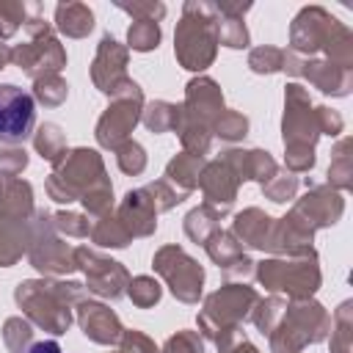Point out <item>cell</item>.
Listing matches in <instances>:
<instances>
[{"mask_svg": "<svg viewBox=\"0 0 353 353\" xmlns=\"http://www.w3.org/2000/svg\"><path fill=\"white\" fill-rule=\"evenodd\" d=\"M50 199L58 204L83 201L85 215L102 218L113 212V185L105 174V163L99 152L77 146L66 149V154L52 163V174L44 182Z\"/></svg>", "mask_w": 353, "mask_h": 353, "instance_id": "cell-1", "label": "cell"}, {"mask_svg": "<svg viewBox=\"0 0 353 353\" xmlns=\"http://www.w3.org/2000/svg\"><path fill=\"white\" fill-rule=\"evenodd\" d=\"M290 52L301 58L323 52L325 61L353 69V33L323 6H306L290 25Z\"/></svg>", "mask_w": 353, "mask_h": 353, "instance_id": "cell-2", "label": "cell"}, {"mask_svg": "<svg viewBox=\"0 0 353 353\" xmlns=\"http://www.w3.org/2000/svg\"><path fill=\"white\" fill-rule=\"evenodd\" d=\"M83 298L85 287L66 279H28L14 290V301L28 314V320L55 336L69 331L74 320L72 306H77Z\"/></svg>", "mask_w": 353, "mask_h": 353, "instance_id": "cell-3", "label": "cell"}, {"mask_svg": "<svg viewBox=\"0 0 353 353\" xmlns=\"http://www.w3.org/2000/svg\"><path fill=\"white\" fill-rule=\"evenodd\" d=\"M281 138H284V168L295 176L312 171L320 127H317V110L309 99V91L301 83H290L284 88Z\"/></svg>", "mask_w": 353, "mask_h": 353, "instance_id": "cell-4", "label": "cell"}, {"mask_svg": "<svg viewBox=\"0 0 353 353\" xmlns=\"http://www.w3.org/2000/svg\"><path fill=\"white\" fill-rule=\"evenodd\" d=\"M174 55L179 66L204 72L218 55V14L212 3L188 0L174 33Z\"/></svg>", "mask_w": 353, "mask_h": 353, "instance_id": "cell-5", "label": "cell"}, {"mask_svg": "<svg viewBox=\"0 0 353 353\" xmlns=\"http://www.w3.org/2000/svg\"><path fill=\"white\" fill-rule=\"evenodd\" d=\"M259 292L248 284H223L212 295L204 298V309L199 312V334L223 347L226 342L243 336V323L251 317Z\"/></svg>", "mask_w": 353, "mask_h": 353, "instance_id": "cell-6", "label": "cell"}, {"mask_svg": "<svg viewBox=\"0 0 353 353\" xmlns=\"http://www.w3.org/2000/svg\"><path fill=\"white\" fill-rule=\"evenodd\" d=\"M254 276L259 279V284L279 295L284 292L290 301H303L312 298L320 290V265H317V251L306 248L301 254H287V256H270L262 259L254 268Z\"/></svg>", "mask_w": 353, "mask_h": 353, "instance_id": "cell-7", "label": "cell"}, {"mask_svg": "<svg viewBox=\"0 0 353 353\" xmlns=\"http://www.w3.org/2000/svg\"><path fill=\"white\" fill-rule=\"evenodd\" d=\"M22 28L28 33V41L11 47V63L19 66L33 80L44 74H61V69L66 66V50L55 39L52 25L44 22L41 3H30V14Z\"/></svg>", "mask_w": 353, "mask_h": 353, "instance_id": "cell-8", "label": "cell"}, {"mask_svg": "<svg viewBox=\"0 0 353 353\" xmlns=\"http://www.w3.org/2000/svg\"><path fill=\"white\" fill-rule=\"evenodd\" d=\"M331 314L323 303L303 298V301H287V309L279 320V325L268 334L270 353H301L306 345H317L328 336Z\"/></svg>", "mask_w": 353, "mask_h": 353, "instance_id": "cell-9", "label": "cell"}, {"mask_svg": "<svg viewBox=\"0 0 353 353\" xmlns=\"http://www.w3.org/2000/svg\"><path fill=\"white\" fill-rule=\"evenodd\" d=\"M28 259L39 273H44L50 279H58V276L77 270L74 248L69 243H63V237L58 234V229L52 223V212H47V210H36L30 218Z\"/></svg>", "mask_w": 353, "mask_h": 353, "instance_id": "cell-10", "label": "cell"}, {"mask_svg": "<svg viewBox=\"0 0 353 353\" xmlns=\"http://www.w3.org/2000/svg\"><path fill=\"white\" fill-rule=\"evenodd\" d=\"M143 91L141 85L130 77L113 97H110V105L105 108V113L99 116L97 121V143L102 149H116L121 146L124 141H130V132L135 130V124L141 121V113H143Z\"/></svg>", "mask_w": 353, "mask_h": 353, "instance_id": "cell-11", "label": "cell"}, {"mask_svg": "<svg viewBox=\"0 0 353 353\" xmlns=\"http://www.w3.org/2000/svg\"><path fill=\"white\" fill-rule=\"evenodd\" d=\"M306 193L292 204V210L284 215V221L290 226H295L301 234L312 237L314 240V232L317 229H325V226H334L342 212H345V199L339 190L328 188V185H314V182H306Z\"/></svg>", "mask_w": 353, "mask_h": 353, "instance_id": "cell-12", "label": "cell"}, {"mask_svg": "<svg viewBox=\"0 0 353 353\" xmlns=\"http://www.w3.org/2000/svg\"><path fill=\"white\" fill-rule=\"evenodd\" d=\"M154 273L168 284L171 295L182 303H199L204 287V268L182 248V245H163L154 251Z\"/></svg>", "mask_w": 353, "mask_h": 353, "instance_id": "cell-13", "label": "cell"}, {"mask_svg": "<svg viewBox=\"0 0 353 353\" xmlns=\"http://www.w3.org/2000/svg\"><path fill=\"white\" fill-rule=\"evenodd\" d=\"M74 265L83 270L85 276V290L99 295V298H121L127 292L130 284V273L121 262L88 248V245H77L74 248Z\"/></svg>", "mask_w": 353, "mask_h": 353, "instance_id": "cell-14", "label": "cell"}, {"mask_svg": "<svg viewBox=\"0 0 353 353\" xmlns=\"http://www.w3.org/2000/svg\"><path fill=\"white\" fill-rule=\"evenodd\" d=\"M281 72H287L290 77H303L312 88H317L320 94H331V97H347L353 88V69L336 66L325 58H301L284 50Z\"/></svg>", "mask_w": 353, "mask_h": 353, "instance_id": "cell-15", "label": "cell"}, {"mask_svg": "<svg viewBox=\"0 0 353 353\" xmlns=\"http://www.w3.org/2000/svg\"><path fill=\"white\" fill-rule=\"evenodd\" d=\"M36 127V99L30 91L3 83L0 85V141L17 146L33 135Z\"/></svg>", "mask_w": 353, "mask_h": 353, "instance_id": "cell-16", "label": "cell"}, {"mask_svg": "<svg viewBox=\"0 0 353 353\" xmlns=\"http://www.w3.org/2000/svg\"><path fill=\"white\" fill-rule=\"evenodd\" d=\"M91 80L108 97H113L130 80V74H127V47L119 44L110 33H105L99 39V47H97V55H94V63H91Z\"/></svg>", "mask_w": 353, "mask_h": 353, "instance_id": "cell-17", "label": "cell"}, {"mask_svg": "<svg viewBox=\"0 0 353 353\" xmlns=\"http://www.w3.org/2000/svg\"><path fill=\"white\" fill-rule=\"evenodd\" d=\"M199 188L204 193V204H210L215 212L226 215L237 199V176L229 171V165L218 157V160H207L201 176H199Z\"/></svg>", "mask_w": 353, "mask_h": 353, "instance_id": "cell-18", "label": "cell"}, {"mask_svg": "<svg viewBox=\"0 0 353 353\" xmlns=\"http://www.w3.org/2000/svg\"><path fill=\"white\" fill-rule=\"evenodd\" d=\"M74 312H77V323H80L83 334L91 342H97V345H116L121 339L124 325H121L119 314L110 306H105L99 301H85L83 298Z\"/></svg>", "mask_w": 353, "mask_h": 353, "instance_id": "cell-19", "label": "cell"}, {"mask_svg": "<svg viewBox=\"0 0 353 353\" xmlns=\"http://www.w3.org/2000/svg\"><path fill=\"white\" fill-rule=\"evenodd\" d=\"M182 110H185L190 119H196V121H201V124H207V127L212 130V121L223 113V94H221V85H218L212 77H207V74L193 77V80L185 85Z\"/></svg>", "mask_w": 353, "mask_h": 353, "instance_id": "cell-20", "label": "cell"}, {"mask_svg": "<svg viewBox=\"0 0 353 353\" xmlns=\"http://www.w3.org/2000/svg\"><path fill=\"white\" fill-rule=\"evenodd\" d=\"M116 218L121 221V226L127 229V234L132 240L135 237H149L157 229V210L149 201L143 188H135V190L124 193V199L116 207Z\"/></svg>", "mask_w": 353, "mask_h": 353, "instance_id": "cell-21", "label": "cell"}, {"mask_svg": "<svg viewBox=\"0 0 353 353\" xmlns=\"http://www.w3.org/2000/svg\"><path fill=\"white\" fill-rule=\"evenodd\" d=\"M221 160L229 165V171L237 176L240 185L248 179L265 185L279 171V163L265 149H226L221 152Z\"/></svg>", "mask_w": 353, "mask_h": 353, "instance_id": "cell-22", "label": "cell"}, {"mask_svg": "<svg viewBox=\"0 0 353 353\" xmlns=\"http://www.w3.org/2000/svg\"><path fill=\"white\" fill-rule=\"evenodd\" d=\"M273 229H276V218H270L259 207H248V210H243V212L234 215L229 232L237 237L240 245L270 251V245H273Z\"/></svg>", "mask_w": 353, "mask_h": 353, "instance_id": "cell-23", "label": "cell"}, {"mask_svg": "<svg viewBox=\"0 0 353 353\" xmlns=\"http://www.w3.org/2000/svg\"><path fill=\"white\" fill-rule=\"evenodd\" d=\"M30 240V218H17L0 212V265L11 268L28 254Z\"/></svg>", "mask_w": 353, "mask_h": 353, "instance_id": "cell-24", "label": "cell"}, {"mask_svg": "<svg viewBox=\"0 0 353 353\" xmlns=\"http://www.w3.org/2000/svg\"><path fill=\"white\" fill-rule=\"evenodd\" d=\"M207 165V157H199V154H188V152H179L168 160L165 165V182L174 185L179 193H190L199 188V176Z\"/></svg>", "mask_w": 353, "mask_h": 353, "instance_id": "cell-25", "label": "cell"}, {"mask_svg": "<svg viewBox=\"0 0 353 353\" xmlns=\"http://www.w3.org/2000/svg\"><path fill=\"white\" fill-rule=\"evenodd\" d=\"M55 28L69 39H85L94 30V11L85 3H58Z\"/></svg>", "mask_w": 353, "mask_h": 353, "instance_id": "cell-26", "label": "cell"}, {"mask_svg": "<svg viewBox=\"0 0 353 353\" xmlns=\"http://www.w3.org/2000/svg\"><path fill=\"white\" fill-rule=\"evenodd\" d=\"M0 212L17 215V218H33L36 207H33V188H30V182H25L19 176L3 179V188H0Z\"/></svg>", "mask_w": 353, "mask_h": 353, "instance_id": "cell-27", "label": "cell"}, {"mask_svg": "<svg viewBox=\"0 0 353 353\" xmlns=\"http://www.w3.org/2000/svg\"><path fill=\"white\" fill-rule=\"evenodd\" d=\"M174 132L179 135L182 149H185L188 154H199V157H204L207 149H210V143H212V130H210L207 124L190 119V116L182 110V105H179V124H176Z\"/></svg>", "mask_w": 353, "mask_h": 353, "instance_id": "cell-28", "label": "cell"}, {"mask_svg": "<svg viewBox=\"0 0 353 353\" xmlns=\"http://www.w3.org/2000/svg\"><path fill=\"white\" fill-rule=\"evenodd\" d=\"M350 149H353V141L345 135V138L334 146V152H331L328 188H334V190H339V193L353 188V154H350Z\"/></svg>", "mask_w": 353, "mask_h": 353, "instance_id": "cell-29", "label": "cell"}, {"mask_svg": "<svg viewBox=\"0 0 353 353\" xmlns=\"http://www.w3.org/2000/svg\"><path fill=\"white\" fill-rule=\"evenodd\" d=\"M88 237L99 248H127L132 243V237L127 234V229L121 226V221L116 218V212H108L102 218H94Z\"/></svg>", "mask_w": 353, "mask_h": 353, "instance_id": "cell-30", "label": "cell"}, {"mask_svg": "<svg viewBox=\"0 0 353 353\" xmlns=\"http://www.w3.org/2000/svg\"><path fill=\"white\" fill-rule=\"evenodd\" d=\"M221 218H223V215L215 212L210 204H201V207H193V210L185 215L182 226H185V234H188L193 243L204 245V243L210 240V234L221 229Z\"/></svg>", "mask_w": 353, "mask_h": 353, "instance_id": "cell-31", "label": "cell"}, {"mask_svg": "<svg viewBox=\"0 0 353 353\" xmlns=\"http://www.w3.org/2000/svg\"><path fill=\"white\" fill-rule=\"evenodd\" d=\"M331 353H353V303L342 301L331 317Z\"/></svg>", "mask_w": 353, "mask_h": 353, "instance_id": "cell-32", "label": "cell"}, {"mask_svg": "<svg viewBox=\"0 0 353 353\" xmlns=\"http://www.w3.org/2000/svg\"><path fill=\"white\" fill-rule=\"evenodd\" d=\"M204 251H207V256H210L221 270L229 268L232 262H237V259L243 256V245H240L237 237H234L232 232H226V229L212 232L210 240L204 243Z\"/></svg>", "mask_w": 353, "mask_h": 353, "instance_id": "cell-33", "label": "cell"}, {"mask_svg": "<svg viewBox=\"0 0 353 353\" xmlns=\"http://www.w3.org/2000/svg\"><path fill=\"white\" fill-rule=\"evenodd\" d=\"M141 121L152 132H174L176 124H179V105L165 102V99H154V102L143 105Z\"/></svg>", "mask_w": 353, "mask_h": 353, "instance_id": "cell-34", "label": "cell"}, {"mask_svg": "<svg viewBox=\"0 0 353 353\" xmlns=\"http://www.w3.org/2000/svg\"><path fill=\"white\" fill-rule=\"evenodd\" d=\"M33 146L47 163H58L66 154V135L55 121H44L33 132Z\"/></svg>", "mask_w": 353, "mask_h": 353, "instance_id": "cell-35", "label": "cell"}, {"mask_svg": "<svg viewBox=\"0 0 353 353\" xmlns=\"http://www.w3.org/2000/svg\"><path fill=\"white\" fill-rule=\"evenodd\" d=\"M284 309H287V301H284L281 295H270V298H265V301L259 298L248 320L256 325V331H262V334L268 336V334L279 325V320H281Z\"/></svg>", "mask_w": 353, "mask_h": 353, "instance_id": "cell-36", "label": "cell"}, {"mask_svg": "<svg viewBox=\"0 0 353 353\" xmlns=\"http://www.w3.org/2000/svg\"><path fill=\"white\" fill-rule=\"evenodd\" d=\"M66 97H69V85L61 74H44L33 80V99L41 102L44 108H58L66 102Z\"/></svg>", "mask_w": 353, "mask_h": 353, "instance_id": "cell-37", "label": "cell"}, {"mask_svg": "<svg viewBox=\"0 0 353 353\" xmlns=\"http://www.w3.org/2000/svg\"><path fill=\"white\" fill-rule=\"evenodd\" d=\"M3 342L11 353H28V347L36 342L33 339V325L25 317H8L3 323Z\"/></svg>", "mask_w": 353, "mask_h": 353, "instance_id": "cell-38", "label": "cell"}, {"mask_svg": "<svg viewBox=\"0 0 353 353\" xmlns=\"http://www.w3.org/2000/svg\"><path fill=\"white\" fill-rule=\"evenodd\" d=\"M262 193H265V199H270V201H276V204L292 201L295 193H298V176L290 174L287 168H279V171L262 185Z\"/></svg>", "mask_w": 353, "mask_h": 353, "instance_id": "cell-39", "label": "cell"}, {"mask_svg": "<svg viewBox=\"0 0 353 353\" xmlns=\"http://www.w3.org/2000/svg\"><path fill=\"white\" fill-rule=\"evenodd\" d=\"M124 295H130V301H132L138 309H152V306L160 301L163 287H160L157 279H152V276H135V279H130Z\"/></svg>", "mask_w": 353, "mask_h": 353, "instance_id": "cell-40", "label": "cell"}, {"mask_svg": "<svg viewBox=\"0 0 353 353\" xmlns=\"http://www.w3.org/2000/svg\"><path fill=\"white\" fill-rule=\"evenodd\" d=\"M30 14V3H19V0H0V41L11 39L28 19Z\"/></svg>", "mask_w": 353, "mask_h": 353, "instance_id": "cell-41", "label": "cell"}, {"mask_svg": "<svg viewBox=\"0 0 353 353\" xmlns=\"http://www.w3.org/2000/svg\"><path fill=\"white\" fill-rule=\"evenodd\" d=\"M212 135H218L223 141H243L248 135V119L240 110L223 108V113L212 121Z\"/></svg>", "mask_w": 353, "mask_h": 353, "instance_id": "cell-42", "label": "cell"}, {"mask_svg": "<svg viewBox=\"0 0 353 353\" xmlns=\"http://www.w3.org/2000/svg\"><path fill=\"white\" fill-rule=\"evenodd\" d=\"M127 44L135 52H149L160 44V25L157 22H146V19H135L127 30Z\"/></svg>", "mask_w": 353, "mask_h": 353, "instance_id": "cell-43", "label": "cell"}, {"mask_svg": "<svg viewBox=\"0 0 353 353\" xmlns=\"http://www.w3.org/2000/svg\"><path fill=\"white\" fill-rule=\"evenodd\" d=\"M218 44H223L229 50L248 47V28H245V22L237 19V17H221L218 14Z\"/></svg>", "mask_w": 353, "mask_h": 353, "instance_id": "cell-44", "label": "cell"}, {"mask_svg": "<svg viewBox=\"0 0 353 353\" xmlns=\"http://www.w3.org/2000/svg\"><path fill=\"white\" fill-rule=\"evenodd\" d=\"M281 63H284V50L279 47H270V44H262V47H254L248 52V69L254 74H273V72H281Z\"/></svg>", "mask_w": 353, "mask_h": 353, "instance_id": "cell-45", "label": "cell"}, {"mask_svg": "<svg viewBox=\"0 0 353 353\" xmlns=\"http://www.w3.org/2000/svg\"><path fill=\"white\" fill-rule=\"evenodd\" d=\"M116 152V165L124 171V174H130V176H138V174H143V168H146V152H143V146L138 143V141H124L121 146H116L113 149Z\"/></svg>", "mask_w": 353, "mask_h": 353, "instance_id": "cell-46", "label": "cell"}, {"mask_svg": "<svg viewBox=\"0 0 353 353\" xmlns=\"http://www.w3.org/2000/svg\"><path fill=\"white\" fill-rule=\"evenodd\" d=\"M143 190H146V196H149V201L154 204L157 212H168V210H174L179 201L188 199V193H179V190H176L174 185H168L165 179L149 182V185H143Z\"/></svg>", "mask_w": 353, "mask_h": 353, "instance_id": "cell-47", "label": "cell"}, {"mask_svg": "<svg viewBox=\"0 0 353 353\" xmlns=\"http://www.w3.org/2000/svg\"><path fill=\"white\" fill-rule=\"evenodd\" d=\"M52 223L58 229V234L63 237H88L91 232V221L88 215L83 212H72V210H61V212H52Z\"/></svg>", "mask_w": 353, "mask_h": 353, "instance_id": "cell-48", "label": "cell"}, {"mask_svg": "<svg viewBox=\"0 0 353 353\" xmlns=\"http://www.w3.org/2000/svg\"><path fill=\"white\" fill-rule=\"evenodd\" d=\"M160 353H204V339H201L199 331L182 328V331H176L165 339Z\"/></svg>", "mask_w": 353, "mask_h": 353, "instance_id": "cell-49", "label": "cell"}, {"mask_svg": "<svg viewBox=\"0 0 353 353\" xmlns=\"http://www.w3.org/2000/svg\"><path fill=\"white\" fill-rule=\"evenodd\" d=\"M28 168V152L22 146H0V179H14Z\"/></svg>", "mask_w": 353, "mask_h": 353, "instance_id": "cell-50", "label": "cell"}, {"mask_svg": "<svg viewBox=\"0 0 353 353\" xmlns=\"http://www.w3.org/2000/svg\"><path fill=\"white\" fill-rule=\"evenodd\" d=\"M116 8H121L132 19H146V22H160L165 17V6L154 3V0H146V3H116Z\"/></svg>", "mask_w": 353, "mask_h": 353, "instance_id": "cell-51", "label": "cell"}, {"mask_svg": "<svg viewBox=\"0 0 353 353\" xmlns=\"http://www.w3.org/2000/svg\"><path fill=\"white\" fill-rule=\"evenodd\" d=\"M119 345H121V353H160V347H157L143 331H135V328H132V331L124 328Z\"/></svg>", "mask_w": 353, "mask_h": 353, "instance_id": "cell-52", "label": "cell"}, {"mask_svg": "<svg viewBox=\"0 0 353 353\" xmlns=\"http://www.w3.org/2000/svg\"><path fill=\"white\" fill-rule=\"evenodd\" d=\"M314 110H317L320 135H339V132L345 130V119H342L336 110H331V108H325V105H317Z\"/></svg>", "mask_w": 353, "mask_h": 353, "instance_id": "cell-53", "label": "cell"}, {"mask_svg": "<svg viewBox=\"0 0 353 353\" xmlns=\"http://www.w3.org/2000/svg\"><path fill=\"white\" fill-rule=\"evenodd\" d=\"M254 268H256V262L251 259V256H240L237 262H232L229 268H223L221 273H223V279L229 281V284H243L245 279H251L254 276Z\"/></svg>", "mask_w": 353, "mask_h": 353, "instance_id": "cell-54", "label": "cell"}, {"mask_svg": "<svg viewBox=\"0 0 353 353\" xmlns=\"http://www.w3.org/2000/svg\"><path fill=\"white\" fill-rule=\"evenodd\" d=\"M212 6H215V11L221 17H237V19H243V14L251 11V3H229V0H221V3H212Z\"/></svg>", "mask_w": 353, "mask_h": 353, "instance_id": "cell-55", "label": "cell"}, {"mask_svg": "<svg viewBox=\"0 0 353 353\" xmlns=\"http://www.w3.org/2000/svg\"><path fill=\"white\" fill-rule=\"evenodd\" d=\"M218 353H259L248 339H245V334L243 336H237V339H232V342H226L223 347H218Z\"/></svg>", "mask_w": 353, "mask_h": 353, "instance_id": "cell-56", "label": "cell"}, {"mask_svg": "<svg viewBox=\"0 0 353 353\" xmlns=\"http://www.w3.org/2000/svg\"><path fill=\"white\" fill-rule=\"evenodd\" d=\"M28 353H63V350H61V345L55 339H41V342H33L28 347Z\"/></svg>", "mask_w": 353, "mask_h": 353, "instance_id": "cell-57", "label": "cell"}, {"mask_svg": "<svg viewBox=\"0 0 353 353\" xmlns=\"http://www.w3.org/2000/svg\"><path fill=\"white\" fill-rule=\"evenodd\" d=\"M8 63H11V47L0 41V69H6Z\"/></svg>", "mask_w": 353, "mask_h": 353, "instance_id": "cell-58", "label": "cell"}, {"mask_svg": "<svg viewBox=\"0 0 353 353\" xmlns=\"http://www.w3.org/2000/svg\"><path fill=\"white\" fill-rule=\"evenodd\" d=\"M113 353H121V350H113Z\"/></svg>", "mask_w": 353, "mask_h": 353, "instance_id": "cell-59", "label": "cell"}, {"mask_svg": "<svg viewBox=\"0 0 353 353\" xmlns=\"http://www.w3.org/2000/svg\"><path fill=\"white\" fill-rule=\"evenodd\" d=\"M0 188H3V179H0Z\"/></svg>", "mask_w": 353, "mask_h": 353, "instance_id": "cell-60", "label": "cell"}]
</instances>
